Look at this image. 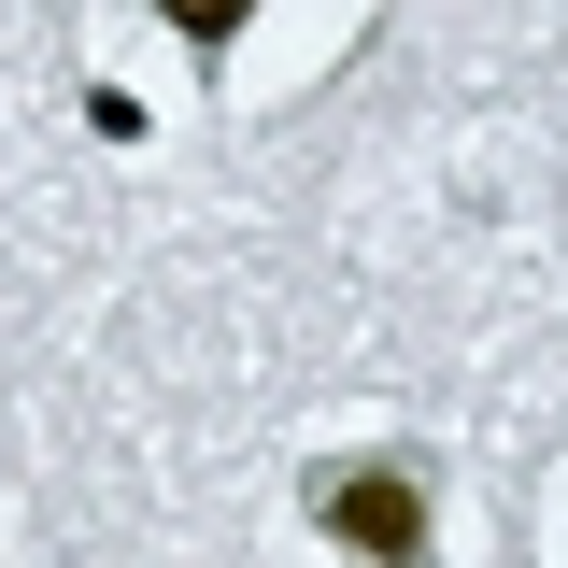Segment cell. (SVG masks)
I'll list each match as a JSON object with an SVG mask.
<instances>
[{"instance_id":"obj_2","label":"cell","mask_w":568,"mask_h":568,"mask_svg":"<svg viewBox=\"0 0 568 568\" xmlns=\"http://www.w3.org/2000/svg\"><path fill=\"white\" fill-rule=\"evenodd\" d=\"M242 14H256V0H171V29H185V43H227Z\"/></svg>"},{"instance_id":"obj_1","label":"cell","mask_w":568,"mask_h":568,"mask_svg":"<svg viewBox=\"0 0 568 568\" xmlns=\"http://www.w3.org/2000/svg\"><path fill=\"white\" fill-rule=\"evenodd\" d=\"M313 511H327V540L369 568H426V484L413 469H384V455H355V469H327L313 484Z\"/></svg>"}]
</instances>
